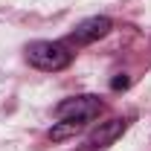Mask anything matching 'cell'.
<instances>
[{
    "label": "cell",
    "instance_id": "obj_4",
    "mask_svg": "<svg viewBox=\"0 0 151 151\" xmlns=\"http://www.w3.org/2000/svg\"><path fill=\"white\" fill-rule=\"evenodd\" d=\"M125 128H128V119H111V122L99 125V128L87 137V145H90V148H105V145L116 142V139L125 134Z\"/></svg>",
    "mask_w": 151,
    "mask_h": 151
},
{
    "label": "cell",
    "instance_id": "obj_1",
    "mask_svg": "<svg viewBox=\"0 0 151 151\" xmlns=\"http://www.w3.org/2000/svg\"><path fill=\"white\" fill-rule=\"evenodd\" d=\"M26 61L38 70H44V73H55V70H64L73 61V52L61 41H35V44L26 47Z\"/></svg>",
    "mask_w": 151,
    "mask_h": 151
},
{
    "label": "cell",
    "instance_id": "obj_2",
    "mask_svg": "<svg viewBox=\"0 0 151 151\" xmlns=\"http://www.w3.org/2000/svg\"><path fill=\"white\" fill-rule=\"evenodd\" d=\"M102 99L99 96H73V99H64L55 108V116L61 122H73V125H87L90 119H96L102 113Z\"/></svg>",
    "mask_w": 151,
    "mask_h": 151
},
{
    "label": "cell",
    "instance_id": "obj_6",
    "mask_svg": "<svg viewBox=\"0 0 151 151\" xmlns=\"http://www.w3.org/2000/svg\"><path fill=\"white\" fill-rule=\"evenodd\" d=\"M113 90H119V87H128V78L122 76V78H113V84H111Z\"/></svg>",
    "mask_w": 151,
    "mask_h": 151
},
{
    "label": "cell",
    "instance_id": "obj_3",
    "mask_svg": "<svg viewBox=\"0 0 151 151\" xmlns=\"http://www.w3.org/2000/svg\"><path fill=\"white\" fill-rule=\"evenodd\" d=\"M113 29V20L105 18V15H93V18H84L78 26L73 29V41L76 44H93V41H99V38H105L108 32Z\"/></svg>",
    "mask_w": 151,
    "mask_h": 151
},
{
    "label": "cell",
    "instance_id": "obj_5",
    "mask_svg": "<svg viewBox=\"0 0 151 151\" xmlns=\"http://www.w3.org/2000/svg\"><path fill=\"white\" fill-rule=\"evenodd\" d=\"M81 131V125H73V122H58L52 125V131H50V139H64V137H70V134Z\"/></svg>",
    "mask_w": 151,
    "mask_h": 151
}]
</instances>
